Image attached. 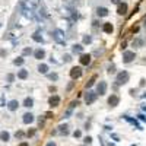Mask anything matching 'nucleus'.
<instances>
[{"label": "nucleus", "mask_w": 146, "mask_h": 146, "mask_svg": "<svg viewBox=\"0 0 146 146\" xmlns=\"http://www.w3.org/2000/svg\"><path fill=\"white\" fill-rule=\"evenodd\" d=\"M45 146H57V145H56V143H54V142H48V143H47Z\"/></svg>", "instance_id": "45"}, {"label": "nucleus", "mask_w": 146, "mask_h": 146, "mask_svg": "<svg viewBox=\"0 0 146 146\" xmlns=\"http://www.w3.org/2000/svg\"><path fill=\"white\" fill-rule=\"evenodd\" d=\"M73 85H75V82H72V83H69V86H67V91H70V89L73 88Z\"/></svg>", "instance_id": "42"}, {"label": "nucleus", "mask_w": 146, "mask_h": 146, "mask_svg": "<svg viewBox=\"0 0 146 146\" xmlns=\"http://www.w3.org/2000/svg\"><path fill=\"white\" fill-rule=\"evenodd\" d=\"M23 107H26V108L34 107V99L31 98V96H26V98L23 99Z\"/></svg>", "instance_id": "20"}, {"label": "nucleus", "mask_w": 146, "mask_h": 146, "mask_svg": "<svg viewBox=\"0 0 146 146\" xmlns=\"http://www.w3.org/2000/svg\"><path fill=\"white\" fill-rule=\"evenodd\" d=\"M47 76H48V79H50V80H57V79H58L57 73H48Z\"/></svg>", "instance_id": "26"}, {"label": "nucleus", "mask_w": 146, "mask_h": 146, "mask_svg": "<svg viewBox=\"0 0 146 146\" xmlns=\"http://www.w3.org/2000/svg\"><path fill=\"white\" fill-rule=\"evenodd\" d=\"M0 140H2V142H9V140H10V134H9V132H6V130L0 132Z\"/></svg>", "instance_id": "17"}, {"label": "nucleus", "mask_w": 146, "mask_h": 146, "mask_svg": "<svg viewBox=\"0 0 146 146\" xmlns=\"http://www.w3.org/2000/svg\"><path fill=\"white\" fill-rule=\"evenodd\" d=\"M111 3H114V5H118V3H121V0H111Z\"/></svg>", "instance_id": "43"}, {"label": "nucleus", "mask_w": 146, "mask_h": 146, "mask_svg": "<svg viewBox=\"0 0 146 146\" xmlns=\"http://www.w3.org/2000/svg\"><path fill=\"white\" fill-rule=\"evenodd\" d=\"M60 101H61V99H60V96L54 93V95H51V96L48 98V105H50L51 108H56V107H58V105H60Z\"/></svg>", "instance_id": "9"}, {"label": "nucleus", "mask_w": 146, "mask_h": 146, "mask_svg": "<svg viewBox=\"0 0 146 146\" xmlns=\"http://www.w3.org/2000/svg\"><path fill=\"white\" fill-rule=\"evenodd\" d=\"M32 40L37 41V42H42V37H40L38 34H34L32 35Z\"/></svg>", "instance_id": "28"}, {"label": "nucleus", "mask_w": 146, "mask_h": 146, "mask_svg": "<svg viewBox=\"0 0 146 146\" xmlns=\"http://www.w3.org/2000/svg\"><path fill=\"white\" fill-rule=\"evenodd\" d=\"M48 89H50V92H56V91H57V88L56 86H50Z\"/></svg>", "instance_id": "40"}, {"label": "nucleus", "mask_w": 146, "mask_h": 146, "mask_svg": "<svg viewBox=\"0 0 146 146\" xmlns=\"http://www.w3.org/2000/svg\"><path fill=\"white\" fill-rule=\"evenodd\" d=\"M34 120H35V117L32 112H25V114H23L22 121L25 123V124H31V123H34Z\"/></svg>", "instance_id": "12"}, {"label": "nucleus", "mask_w": 146, "mask_h": 146, "mask_svg": "<svg viewBox=\"0 0 146 146\" xmlns=\"http://www.w3.org/2000/svg\"><path fill=\"white\" fill-rule=\"evenodd\" d=\"M70 77L76 80V79H80L82 75H83V70H82V66H73L72 69H70Z\"/></svg>", "instance_id": "3"}, {"label": "nucleus", "mask_w": 146, "mask_h": 146, "mask_svg": "<svg viewBox=\"0 0 146 146\" xmlns=\"http://www.w3.org/2000/svg\"><path fill=\"white\" fill-rule=\"evenodd\" d=\"M102 32L104 34H112L114 32V25L111 22H104L102 23Z\"/></svg>", "instance_id": "10"}, {"label": "nucleus", "mask_w": 146, "mask_h": 146, "mask_svg": "<svg viewBox=\"0 0 146 146\" xmlns=\"http://www.w3.org/2000/svg\"><path fill=\"white\" fill-rule=\"evenodd\" d=\"M132 47H133V48H142V47H143V40L134 38L133 42H132Z\"/></svg>", "instance_id": "18"}, {"label": "nucleus", "mask_w": 146, "mask_h": 146, "mask_svg": "<svg viewBox=\"0 0 146 146\" xmlns=\"http://www.w3.org/2000/svg\"><path fill=\"white\" fill-rule=\"evenodd\" d=\"M91 61H92V56L88 54V53H82L80 57H79V63H80V66H89Z\"/></svg>", "instance_id": "6"}, {"label": "nucleus", "mask_w": 146, "mask_h": 146, "mask_svg": "<svg viewBox=\"0 0 146 146\" xmlns=\"http://www.w3.org/2000/svg\"><path fill=\"white\" fill-rule=\"evenodd\" d=\"M83 146H85V145H83Z\"/></svg>", "instance_id": "47"}, {"label": "nucleus", "mask_w": 146, "mask_h": 146, "mask_svg": "<svg viewBox=\"0 0 146 146\" xmlns=\"http://www.w3.org/2000/svg\"><path fill=\"white\" fill-rule=\"evenodd\" d=\"M107 104L110 105V107H117V105L120 104V96L117 95V93H111L110 96H108V99H107Z\"/></svg>", "instance_id": "7"}, {"label": "nucleus", "mask_w": 146, "mask_h": 146, "mask_svg": "<svg viewBox=\"0 0 146 146\" xmlns=\"http://www.w3.org/2000/svg\"><path fill=\"white\" fill-rule=\"evenodd\" d=\"M18 79H22V80H25V79H28V70H19L18 72Z\"/></svg>", "instance_id": "21"}, {"label": "nucleus", "mask_w": 146, "mask_h": 146, "mask_svg": "<svg viewBox=\"0 0 146 146\" xmlns=\"http://www.w3.org/2000/svg\"><path fill=\"white\" fill-rule=\"evenodd\" d=\"M96 96H98V93H96V92H93V91H88V92L85 93V102H86V105L93 104V102L96 101Z\"/></svg>", "instance_id": "5"}, {"label": "nucleus", "mask_w": 146, "mask_h": 146, "mask_svg": "<svg viewBox=\"0 0 146 146\" xmlns=\"http://www.w3.org/2000/svg\"><path fill=\"white\" fill-rule=\"evenodd\" d=\"M38 124H40V127H44L45 126V120L44 118H38Z\"/></svg>", "instance_id": "34"}, {"label": "nucleus", "mask_w": 146, "mask_h": 146, "mask_svg": "<svg viewBox=\"0 0 146 146\" xmlns=\"http://www.w3.org/2000/svg\"><path fill=\"white\" fill-rule=\"evenodd\" d=\"M57 130H58V133L60 134H64V136L69 134V126H67V124H60V126L57 127Z\"/></svg>", "instance_id": "16"}, {"label": "nucleus", "mask_w": 146, "mask_h": 146, "mask_svg": "<svg viewBox=\"0 0 146 146\" xmlns=\"http://www.w3.org/2000/svg\"><path fill=\"white\" fill-rule=\"evenodd\" d=\"M23 63H25V58L23 57H18L13 60V64H15V66H22Z\"/></svg>", "instance_id": "23"}, {"label": "nucleus", "mask_w": 146, "mask_h": 146, "mask_svg": "<svg viewBox=\"0 0 146 146\" xmlns=\"http://www.w3.org/2000/svg\"><path fill=\"white\" fill-rule=\"evenodd\" d=\"M23 56H28V54H32V48L29 47V48H23Z\"/></svg>", "instance_id": "31"}, {"label": "nucleus", "mask_w": 146, "mask_h": 146, "mask_svg": "<svg viewBox=\"0 0 146 146\" xmlns=\"http://www.w3.org/2000/svg\"><path fill=\"white\" fill-rule=\"evenodd\" d=\"M83 51V44H73L72 45V53L73 54H82Z\"/></svg>", "instance_id": "15"}, {"label": "nucleus", "mask_w": 146, "mask_h": 146, "mask_svg": "<svg viewBox=\"0 0 146 146\" xmlns=\"http://www.w3.org/2000/svg\"><path fill=\"white\" fill-rule=\"evenodd\" d=\"M63 60L66 61V63H70V61H72V56H70V54H66V56L63 57Z\"/></svg>", "instance_id": "33"}, {"label": "nucleus", "mask_w": 146, "mask_h": 146, "mask_svg": "<svg viewBox=\"0 0 146 146\" xmlns=\"http://www.w3.org/2000/svg\"><path fill=\"white\" fill-rule=\"evenodd\" d=\"M145 85H146V79H140V86L143 88Z\"/></svg>", "instance_id": "39"}, {"label": "nucleus", "mask_w": 146, "mask_h": 146, "mask_svg": "<svg viewBox=\"0 0 146 146\" xmlns=\"http://www.w3.org/2000/svg\"><path fill=\"white\" fill-rule=\"evenodd\" d=\"M139 26H137V25H136V26H133V28H132V32H133V34H137V32H139Z\"/></svg>", "instance_id": "37"}, {"label": "nucleus", "mask_w": 146, "mask_h": 146, "mask_svg": "<svg viewBox=\"0 0 146 146\" xmlns=\"http://www.w3.org/2000/svg\"><path fill=\"white\" fill-rule=\"evenodd\" d=\"M19 146H29V143H28V142H21Z\"/></svg>", "instance_id": "41"}, {"label": "nucleus", "mask_w": 146, "mask_h": 146, "mask_svg": "<svg viewBox=\"0 0 146 146\" xmlns=\"http://www.w3.org/2000/svg\"><path fill=\"white\" fill-rule=\"evenodd\" d=\"M18 107H19V102H18L16 99H12L10 102L7 104V108L10 111H15V110H18Z\"/></svg>", "instance_id": "19"}, {"label": "nucleus", "mask_w": 146, "mask_h": 146, "mask_svg": "<svg viewBox=\"0 0 146 146\" xmlns=\"http://www.w3.org/2000/svg\"><path fill=\"white\" fill-rule=\"evenodd\" d=\"M134 58H136V53L132 51V50H124L123 51V63L124 64H128V63H132Z\"/></svg>", "instance_id": "2"}, {"label": "nucleus", "mask_w": 146, "mask_h": 146, "mask_svg": "<svg viewBox=\"0 0 146 146\" xmlns=\"http://www.w3.org/2000/svg\"><path fill=\"white\" fill-rule=\"evenodd\" d=\"M15 136H16V139H22L23 136H25V133H23L22 130H18L16 133H15Z\"/></svg>", "instance_id": "29"}, {"label": "nucleus", "mask_w": 146, "mask_h": 146, "mask_svg": "<svg viewBox=\"0 0 146 146\" xmlns=\"http://www.w3.org/2000/svg\"><path fill=\"white\" fill-rule=\"evenodd\" d=\"M120 48H121V51H124V50L127 48V42H126V41H123V42H121V47H120Z\"/></svg>", "instance_id": "36"}, {"label": "nucleus", "mask_w": 146, "mask_h": 146, "mask_svg": "<svg viewBox=\"0 0 146 146\" xmlns=\"http://www.w3.org/2000/svg\"><path fill=\"white\" fill-rule=\"evenodd\" d=\"M127 10H128V5L126 2H121V3L117 5V13H118L120 16H124V15L127 13Z\"/></svg>", "instance_id": "8"}, {"label": "nucleus", "mask_w": 146, "mask_h": 146, "mask_svg": "<svg viewBox=\"0 0 146 146\" xmlns=\"http://www.w3.org/2000/svg\"><path fill=\"white\" fill-rule=\"evenodd\" d=\"M108 13H110V10H108L107 7H104V6H101V7H96V16H98V18H105V16H108Z\"/></svg>", "instance_id": "11"}, {"label": "nucleus", "mask_w": 146, "mask_h": 146, "mask_svg": "<svg viewBox=\"0 0 146 146\" xmlns=\"http://www.w3.org/2000/svg\"><path fill=\"white\" fill-rule=\"evenodd\" d=\"M130 79V75H128V72L126 70H121V72H118L116 76V83L117 85H126Z\"/></svg>", "instance_id": "1"}, {"label": "nucleus", "mask_w": 146, "mask_h": 146, "mask_svg": "<svg viewBox=\"0 0 146 146\" xmlns=\"http://www.w3.org/2000/svg\"><path fill=\"white\" fill-rule=\"evenodd\" d=\"M15 80V76L13 75H7V82H13Z\"/></svg>", "instance_id": "38"}, {"label": "nucleus", "mask_w": 146, "mask_h": 146, "mask_svg": "<svg viewBox=\"0 0 146 146\" xmlns=\"http://www.w3.org/2000/svg\"><path fill=\"white\" fill-rule=\"evenodd\" d=\"M107 89H108V83L105 80H101L96 83V93H98L99 96H104L105 93H107Z\"/></svg>", "instance_id": "4"}, {"label": "nucleus", "mask_w": 146, "mask_h": 146, "mask_svg": "<svg viewBox=\"0 0 146 146\" xmlns=\"http://www.w3.org/2000/svg\"><path fill=\"white\" fill-rule=\"evenodd\" d=\"M35 134H37V128H29L28 132H26V136H28V137H34Z\"/></svg>", "instance_id": "25"}, {"label": "nucleus", "mask_w": 146, "mask_h": 146, "mask_svg": "<svg viewBox=\"0 0 146 146\" xmlns=\"http://www.w3.org/2000/svg\"><path fill=\"white\" fill-rule=\"evenodd\" d=\"M145 28H146V21H145Z\"/></svg>", "instance_id": "46"}, {"label": "nucleus", "mask_w": 146, "mask_h": 146, "mask_svg": "<svg viewBox=\"0 0 146 146\" xmlns=\"http://www.w3.org/2000/svg\"><path fill=\"white\" fill-rule=\"evenodd\" d=\"M37 70H38V73H41V75H48L50 67H48V64H45V63H40L38 67H37Z\"/></svg>", "instance_id": "14"}, {"label": "nucleus", "mask_w": 146, "mask_h": 146, "mask_svg": "<svg viewBox=\"0 0 146 146\" xmlns=\"http://www.w3.org/2000/svg\"><path fill=\"white\" fill-rule=\"evenodd\" d=\"M73 137H75V139H80V137H82V132L79 130V128L73 132Z\"/></svg>", "instance_id": "27"}, {"label": "nucleus", "mask_w": 146, "mask_h": 146, "mask_svg": "<svg viewBox=\"0 0 146 146\" xmlns=\"http://www.w3.org/2000/svg\"><path fill=\"white\" fill-rule=\"evenodd\" d=\"M56 134H58V130H51V136H56Z\"/></svg>", "instance_id": "44"}, {"label": "nucleus", "mask_w": 146, "mask_h": 146, "mask_svg": "<svg viewBox=\"0 0 146 146\" xmlns=\"http://www.w3.org/2000/svg\"><path fill=\"white\" fill-rule=\"evenodd\" d=\"M53 117H54V114H53L51 111H47L45 112V118H53Z\"/></svg>", "instance_id": "35"}, {"label": "nucleus", "mask_w": 146, "mask_h": 146, "mask_svg": "<svg viewBox=\"0 0 146 146\" xmlns=\"http://www.w3.org/2000/svg\"><path fill=\"white\" fill-rule=\"evenodd\" d=\"M107 72H108L110 75H114V73H116V66H114V64H111L110 67H108V70H107Z\"/></svg>", "instance_id": "30"}, {"label": "nucleus", "mask_w": 146, "mask_h": 146, "mask_svg": "<svg viewBox=\"0 0 146 146\" xmlns=\"http://www.w3.org/2000/svg\"><path fill=\"white\" fill-rule=\"evenodd\" d=\"M95 79H96V77H95V76H92V77L89 79V82H86V85H85V86H86V89H88V88H92V86H93V83H95Z\"/></svg>", "instance_id": "24"}, {"label": "nucleus", "mask_w": 146, "mask_h": 146, "mask_svg": "<svg viewBox=\"0 0 146 146\" xmlns=\"http://www.w3.org/2000/svg\"><path fill=\"white\" fill-rule=\"evenodd\" d=\"M34 57L37 60H42V58H45V50L44 48H37L34 51Z\"/></svg>", "instance_id": "13"}, {"label": "nucleus", "mask_w": 146, "mask_h": 146, "mask_svg": "<svg viewBox=\"0 0 146 146\" xmlns=\"http://www.w3.org/2000/svg\"><path fill=\"white\" fill-rule=\"evenodd\" d=\"M92 42V37L91 35H83V40H82V44L86 45V44H91Z\"/></svg>", "instance_id": "22"}, {"label": "nucleus", "mask_w": 146, "mask_h": 146, "mask_svg": "<svg viewBox=\"0 0 146 146\" xmlns=\"http://www.w3.org/2000/svg\"><path fill=\"white\" fill-rule=\"evenodd\" d=\"M83 142H85V145H91V143H92V137H91V136H86V137L83 139Z\"/></svg>", "instance_id": "32"}]
</instances>
